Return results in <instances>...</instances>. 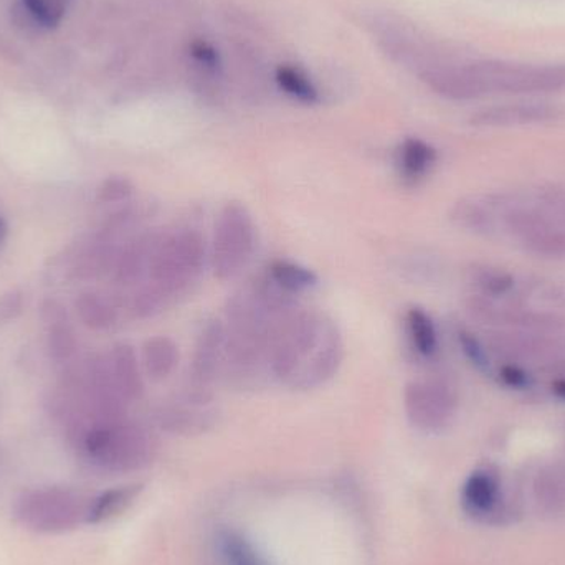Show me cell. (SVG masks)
Segmentation results:
<instances>
[{
    "label": "cell",
    "instance_id": "7c38bea8",
    "mask_svg": "<svg viewBox=\"0 0 565 565\" xmlns=\"http://www.w3.org/2000/svg\"><path fill=\"white\" fill-rule=\"evenodd\" d=\"M227 362V338L222 321H211L202 328L192 358L191 377L195 388H205L217 377Z\"/></svg>",
    "mask_w": 565,
    "mask_h": 565
},
{
    "label": "cell",
    "instance_id": "e575fe53",
    "mask_svg": "<svg viewBox=\"0 0 565 565\" xmlns=\"http://www.w3.org/2000/svg\"><path fill=\"white\" fill-rule=\"evenodd\" d=\"M498 377H500L501 384L514 388V391H527L534 385L533 375L518 362H507L501 365Z\"/></svg>",
    "mask_w": 565,
    "mask_h": 565
},
{
    "label": "cell",
    "instance_id": "d6986e66",
    "mask_svg": "<svg viewBox=\"0 0 565 565\" xmlns=\"http://www.w3.org/2000/svg\"><path fill=\"white\" fill-rule=\"evenodd\" d=\"M79 321L92 331H108L116 324L118 312L106 296L95 291L82 292L75 301Z\"/></svg>",
    "mask_w": 565,
    "mask_h": 565
},
{
    "label": "cell",
    "instance_id": "277c9868",
    "mask_svg": "<svg viewBox=\"0 0 565 565\" xmlns=\"http://www.w3.org/2000/svg\"><path fill=\"white\" fill-rule=\"evenodd\" d=\"M471 72L484 96H534L565 89V63H521L511 60H471Z\"/></svg>",
    "mask_w": 565,
    "mask_h": 565
},
{
    "label": "cell",
    "instance_id": "d590c367",
    "mask_svg": "<svg viewBox=\"0 0 565 565\" xmlns=\"http://www.w3.org/2000/svg\"><path fill=\"white\" fill-rule=\"evenodd\" d=\"M23 309V295L17 289L0 296V322L13 321Z\"/></svg>",
    "mask_w": 565,
    "mask_h": 565
},
{
    "label": "cell",
    "instance_id": "e0dca14e",
    "mask_svg": "<svg viewBox=\"0 0 565 565\" xmlns=\"http://www.w3.org/2000/svg\"><path fill=\"white\" fill-rule=\"evenodd\" d=\"M178 364V344L168 335H154L142 345V367L152 381H164Z\"/></svg>",
    "mask_w": 565,
    "mask_h": 565
},
{
    "label": "cell",
    "instance_id": "8fae6325",
    "mask_svg": "<svg viewBox=\"0 0 565 565\" xmlns=\"http://www.w3.org/2000/svg\"><path fill=\"white\" fill-rule=\"evenodd\" d=\"M561 109L551 103L518 102L488 106L470 116L475 128H514V126L544 125L559 119Z\"/></svg>",
    "mask_w": 565,
    "mask_h": 565
},
{
    "label": "cell",
    "instance_id": "8d00e7d4",
    "mask_svg": "<svg viewBox=\"0 0 565 565\" xmlns=\"http://www.w3.org/2000/svg\"><path fill=\"white\" fill-rule=\"evenodd\" d=\"M550 388L554 397L565 402V377L554 379V381L551 382Z\"/></svg>",
    "mask_w": 565,
    "mask_h": 565
},
{
    "label": "cell",
    "instance_id": "9a60e30c",
    "mask_svg": "<svg viewBox=\"0 0 565 565\" xmlns=\"http://www.w3.org/2000/svg\"><path fill=\"white\" fill-rule=\"evenodd\" d=\"M108 367L116 387L128 402L139 401L145 394L138 355L129 344H116L108 355Z\"/></svg>",
    "mask_w": 565,
    "mask_h": 565
},
{
    "label": "cell",
    "instance_id": "d4e9b609",
    "mask_svg": "<svg viewBox=\"0 0 565 565\" xmlns=\"http://www.w3.org/2000/svg\"><path fill=\"white\" fill-rule=\"evenodd\" d=\"M217 550L225 565H268L247 540L234 531H222Z\"/></svg>",
    "mask_w": 565,
    "mask_h": 565
},
{
    "label": "cell",
    "instance_id": "cb8c5ba5",
    "mask_svg": "<svg viewBox=\"0 0 565 565\" xmlns=\"http://www.w3.org/2000/svg\"><path fill=\"white\" fill-rule=\"evenodd\" d=\"M268 278L289 295L308 291L318 285L315 271L292 262L277 260L268 268Z\"/></svg>",
    "mask_w": 565,
    "mask_h": 565
},
{
    "label": "cell",
    "instance_id": "9c48e42d",
    "mask_svg": "<svg viewBox=\"0 0 565 565\" xmlns=\"http://www.w3.org/2000/svg\"><path fill=\"white\" fill-rule=\"evenodd\" d=\"M467 311L481 324L494 328L523 329V331L554 332L565 328V319L553 312L521 305L500 306L484 296H471Z\"/></svg>",
    "mask_w": 565,
    "mask_h": 565
},
{
    "label": "cell",
    "instance_id": "4fadbf2b",
    "mask_svg": "<svg viewBox=\"0 0 565 565\" xmlns=\"http://www.w3.org/2000/svg\"><path fill=\"white\" fill-rule=\"evenodd\" d=\"M500 475L491 468L473 471L461 488V507L465 513L481 523H490L501 513Z\"/></svg>",
    "mask_w": 565,
    "mask_h": 565
},
{
    "label": "cell",
    "instance_id": "836d02e7",
    "mask_svg": "<svg viewBox=\"0 0 565 565\" xmlns=\"http://www.w3.org/2000/svg\"><path fill=\"white\" fill-rule=\"evenodd\" d=\"M189 55H191L192 62L209 75H217L221 72V53L212 43L205 42V40H194L189 45Z\"/></svg>",
    "mask_w": 565,
    "mask_h": 565
},
{
    "label": "cell",
    "instance_id": "603a6c76",
    "mask_svg": "<svg viewBox=\"0 0 565 565\" xmlns=\"http://www.w3.org/2000/svg\"><path fill=\"white\" fill-rule=\"evenodd\" d=\"M275 82L280 86L282 93L296 102L305 103V105H315L319 99V89L311 78L302 72L301 68L295 65L278 66L275 70Z\"/></svg>",
    "mask_w": 565,
    "mask_h": 565
},
{
    "label": "cell",
    "instance_id": "30bf717a",
    "mask_svg": "<svg viewBox=\"0 0 565 565\" xmlns=\"http://www.w3.org/2000/svg\"><path fill=\"white\" fill-rule=\"evenodd\" d=\"M487 348H490L488 351L508 359V362H518V364L521 361L551 359L561 351L559 344L546 335V332L523 331V329H513V331L494 329L487 332Z\"/></svg>",
    "mask_w": 565,
    "mask_h": 565
},
{
    "label": "cell",
    "instance_id": "7402d4cb",
    "mask_svg": "<svg viewBox=\"0 0 565 565\" xmlns=\"http://www.w3.org/2000/svg\"><path fill=\"white\" fill-rule=\"evenodd\" d=\"M17 9L26 25L36 30L56 29L66 13L65 0H19Z\"/></svg>",
    "mask_w": 565,
    "mask_h": 565
},
{
    "label": "cell",
    "instance_id": "f546056e",
    "mask_svg": "<svg viewBox=\"0 0 565 565\" xmlns=\"http://www.w3.org/2000/svg\"><path fill=\"white\" fill-rule=\"evenodd\" d=\"M457 341L460 345L461 352L465 358L470 361V364L480 372H490V351H488L487 344L477 338V334L467 328L457 329Z\"/></svg>",
    "mask_w": 565,
    "mask_h": 565
},
{
    "label": "cell",
    "instance_id": "d6a6232c",
    "mask_svg": "<svg viewBox=\"0 0 565 565\" xmlns=\"http://www.w3.org/2000/svg\"><path fill=\"white\" fill-rule=\"evenodd\" d=\"M209 415L205 412L191 411L188 407L168 408L162 411V425L174 428V430H192V428H202L207 420Z\"/></svg>",
    "mask_w": 565,
    "mask_h": 565
},
{
    "label": "cell",
    "instance_id": "74e56055",
    "mask_svg": "<svg viewBox=\"0 0 565 565\" xmlns=\"http://www.w3.org/2000/svg\"><path fill=\"white\" fill-rule=\"evenodd\" d=\"M7 235H9V225H7L6 218L0 217V245L6 242Z\"/></svg>",
    "mask_w": 565,
    "mask_h": 565
},
{
    "label": "cell",
    "instance_id": "52a82bcc",
    "mask_svg": "<svg viewBox=\"0 0 565 565\" xmlns=\"http://www.w3.org/2000/svg\"><path fill=\"white\" fill-rule=\"evenodd\" d=\"M504 228L527 252L544 258H565V231L541 209L510 202L501 214Z\"/></svg>",
    "mask_w": 565,
    "mask_h": 565
},
{
    "label": "cell",
    "instance_id": "6da1fadb",
    "mask_svg": "<svg viewBox=\"0 0 565 565\" xmlns=\"http://www.w3.org/2000/svg\"><path fill=\"white\" fill-rule=\"evenodd\" d=\"M344 349L338 328L311 311H292L271 335L267 361L275 377L296 388H315L334 377Z\"/></svg>",
    "mask_w": 565,
    "mask_h": 565
},
{
    "label": "cell",
    "instance_id": "3957f363",
    "mask_svg": "<svg viewBox=\"0 0 565 565\" xmlns=\"http://www.w3.org/2000/svg\"><path fill=\"white\" fill-rule=\"evenodd\" d=\"M205 264V241L194 228H178L159 235L149 265V282L169 299L182 295L198 280Z\"/></svg>",
    "mask_w": 565,
    "mask_h": 565
},
{
    "label": "cell",
    "instance_id": "ac0fdd59",
    "mask_svg": "<svg viewBox=\"0 0 565 565\" xmlns=\"http://www.w3.org/2000/svg\"><path fill=\"white\" fill-rule=\"evenodd\" d=\"M141 490V484H129V487L113 488L96 497L95 500H89L86 523H106L119 516L135 503Z\"/></svg>",
    "mask_w": 565,
    "mask_h": 565
},
{
    "label": "cell",
    "instance_id": "7a4b0ae2",
    "mask_svg": "<svg viewBox=\"0 0 565 565\" xmlns=\"http://www.w3.org/2000/svg\"><path fill=\"white\" fill-rule=\"evenodd\" d=\"M82 448L95 467L111 473H128L149 463L152 444L138 425L126 420L89 425L82 437Z\"/></svg>",
    "mask_w": 565,
    "mask_h": 565
},
{
    "label": "cell",
    "instance_id": "5bb4252c",
    "mask_svg": "<svg viewBox=\"0 0 565 565\" xmlns=\"http://www.w3.org/2000/svg\"><path fill=\"white\" fill-rule=\"evenodd\" d=\"M159 235L161 234L139 235L119 250L115 267H113L115 281L118 285H138L145 275H149V265H151Z\"/></svg>",
    "mask_w": 565,
    "mask_h": 565
},
{
    "label": "cell",
    "instance_id": "2e32d148",
    "mask_svg": "<svg viewBox=\"0 0 565 565\" xmlns=\"http://www.w3.org/2000/svg\"><path fill=\"white\" fill-rule=\"evenodd\" d=\"M437 149L420 138H407L398 148V169L402 178L411 184H417L418 181L427 178L437 164Z\"/></svg>",
    "mask_w": 565,
    "mask_h": 565
},
{
    "label": "cell",
    "instance_id": "ffe728a7",
    "mask_svg": "<svg viewBox=\"0 0 565 565\" xmlns=\"http://www.w3.org/2000/svg\"><path fill=\"white\" fill-rule=\"evenodd\" d=\"M450 218L457 227L477 235H493L497 231L493 212L488 202L473 199L458 201L451 209Z\"/></svg>",
    "mask_w": 565,
    "mask_h": 565
},
{
    "label": "cell",
    "instance_id": "4316f807",
    "mask_svg": "<svg viewBox=\"0 0 565 565\" xmlns=\"http://www.w3.org/2000/svg\"><path fill=\"white\" fill-rule=\"evenodd\" d=\"M50 358L56 362L70 361L78 351V339L68 319L49 324V338H46Z\"/></svg>",
    "mask_w": 565,
    "mask_h": 565
},
{
    "label": "cell",
    "instance_id": "484cf974",
    "mask_svg": "<svg viewBox=\"0 0 565 565\" xmlns=\"http://www.w3.org/2000/svg\"><path fill=\"white\" fill-rule=\"evenodd\" d=\"M534 493L537 501L550 510L565 508V467H551L540 471Z\"/></svg>",
    "mask_w": 565,
    "mask_h": 565
},
{
    "label": "cell",
    "instance_id": "44dd1931",
    "mask_svg": "<svg viewBox=\"0 0 565 565\" xmlns=\"http://www.w3.org/2000/svg\"><path fill=\"white\" fill-rule=\"evenodd\" d=\"M408 338H411L412 348L422 355V358H431L438 351V332L434 319L425 309L414 306L408 309L407 316Z\"/></svg>",
    "mask_w": 565,
    "mask_h": 565
},
{
    "label": "cell",
    "instance_id": "8992f818",
    "mask_svg": "<svg viewBox=\"0 0 565 565\" xmlns=\"http://www.w3.org/2000/svg\"><path fill=\"white\" fill-rule=\"evenodd\" d=\"M257 228L250 212L241 202H228L215 222L212 268L218 280L237 277L255 252Z\"/></svg>",
    "mask_w": 565,
    "mask_h": 565
},
{
    "label": "cell",
    "instance_id": "83f0119b",
    "mask_svg": "<svg viewBox=\"0 0 565 565\" xmlns=\"http://www.w3.org/2000/svg\"><path fill=\"white\" fill-rule=\"evenodd\" d=\"M475 285L484 298H501L513 291L516 278L500 268H480L475 271Z\"/></svg>",
    "mask_w": 565,
    "mask_h": 565
},
{
    "label": "cell",
    "instance_id": "4dcf8cb0",
    "mask_svg": "<svg viewBox=\"0 0 565 565\" xmlns=\"http://www.w3.org/2000/svg\"><path fill=\"white\" fill-rule=\"evenodd\" d=\"M536 207L565 231V191L557 185H544L536 191Z\"/></svg>",
    "mask_w": 565,
    "mask_h": 565
},
{
    "label": "cell",
    "instance_id": "ba28073f",
    "mask_svg": "<svg viewBox=\"0 0 565 565\" xmlns=\"http://www.w3.org/2000/svg\"><path fill=\"white\" fill-rule=\"evenodd\" d=\"M405 412L414 427L424 431L444 430L455 412L457 395L440 381H414L404 392Z\"/></svg>",
    "mask_w": 565,
    "mask_h": 565
},
{
    "label": "cell",
    "instance_id": "5b68a950",
    "mask_svg": "<svg viewBox=\"0 0 565 565\" xmlns=\"http://www.w3.org/2000/svg\"><path fill=\"white\" fill-rule=\"evenodd\" d=\"M89 500L68 488H39L19 498L15 516L26 530L43 534L66 533L86 523Z\"/></svg>",
    "mask_w": 565,
    "mask_h": 565
},
{
    "label": "cell",
    "instance_id": "f1b7e54d",
    "mask_svg": "<svg viewBox=\"0 0 565 565\" xmlns=\"http://www.w3.org/2000/svg\"><path fill=\"white\" fill-rule=\"evenodd\" d=\"M169 301L171 299L161 289L156 288L152 282H148L132 295L131 311L139 319L152 318V316L159 315Z\"/></svg>",
    "mask_w": 565,
    "mask_h": 565
},
{
    "label": "cell",
    "instance_id": "1f68e13d",
    "mask_svg": "<svg viewBox=\"0 0 565 565\" xmlns=\"http://www.w3.org/2000/svg\"><path fill=\"white\" fill-rule=\"evenodd\" d=\"M135 194V184L125 175H109L96 192L99 204H121Z\"/></svg>",
    "mask_w": 565,
    "mask_h": 565
}]
</instances>
